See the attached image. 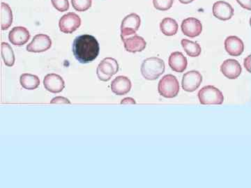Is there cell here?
I'll list each match as a JSON object with an SVG mask.
<instances>
[{
	"label": "cell",
	"instance_id": "obj_1",
	"mask_svg": "<svg viewBox=\"0 0 251 188\" xmlns=\"http://www.w3.org/2000/svg\"><path fill=\"white\" fill-rule=\"evenodd\" d=\"M100 52L98 41L94 36L83 34L77 36L73 44V52L81 64H88L97 58Z\"/></svg>",
	"mask_w": 251,
	"mask_h": 188
},
{
	"label": "cell",
	"instance_id": "obj_2",
	"mask_svg": "<svg viewBox=\"0 0 251 188\" xmlns=\"http://www.w3.org/2000/svg\"><path fill=\"white\" fill-rule=\"evenodd\" d=\"M166 65L163 59L150 57L144 60L140 68L142 75L146 80H156L164 73Z\"/></svg>",
	"mask_w": 251,
	"mask_h": 188
},
{
	"label": "cell",
	"instance_id": "obj_3",
	"mask_svg": "<svg viewBox=\"0 0 251 188\" xmlns=\"http://www.w3.org/2000/svg\"><path fill=\"white\" fill-rule=\"evenodd\" d=\"M179 81L171 74L165 75L158 82V93L164 98H175L179 94Z\"/></svg>",
	"mask_w": 251,
	"mask_h": 188
},
{
	"label": "cell",
	"instance_id": "obj_4",
	"mask_svg": "<svg viewBox=\"0 0 251 188\" xmlns=\"http://www.w3.org/2000/svg\"><path fill=\"white\" fill-rule=\"evenodd\" d=\"M198 95L200 103L202 105H221L224 101V94L214 86L202 87Z\"/></svg>",
	"mask_w": 251,
	"mask_h": 188
},
{
	"label": "cell",
	"instance_id": "obj_5",
	"mask_svg": "<svg viewBox=\"0 0 251 188\" xmlns=\"http://www.w3.org/2000/svg\"><path fill=\"white\" fill-rule=\"evenodd\" d=\"M119 71V64L116 59L106 57L103 59L97 67V74L99 80L108 82Z\"/></svg>",
	"mask_w": 251,
	"mask_h": 188
},
{
	"label": "cell",
	"instance_id": "obj_6",
	"mask_svg": "<svg viewBox=\"0 0 251 188\" xmlns=\"http://www.w3.org/2000/svg\"><path fill=\"white\" fill-rule=\"evenodd\" d=\"M81 24V19L75 13H68L59 20V29L64 34H72L76 31Z\"/></svg>",
	"mask_w": 251,
	"mask_h": 188
},
{
	"label": "cell",
	"instance_id": "obj_7",
	"mask_svg": "<svg viewBox=\"0 0 251 188\" xmlns=\"http://www.w3.org/2000/svg\"><path fill=\"white\" fill-rule=\"evenodd\" d=\"M141 19L138 14L133 13L124 18L121 24V37L133 35L139 29Z\"/></svg>",
	"mask_w": 251,
	"mask_h": 188
},
{
	"label": "cell",
	"instance_id": "obj_8",
	"mask_svg": "<svg viewBox=\"0 0 251 188\" xmlns=\"http://www.w3.org/2000/svg\"><path fill=\"white\" fill-rule=\"evenodd\" d=\"M202 82V76L197 70H191L183 75L181 85L183 90L187 92H193L198 90Z\"/></svg>",
	"mask_w": 251,
	"mask_h": 188
},
{
	"label": "cell",
	"instance_id": "obj_9",
	"mask_svg": "<svg viewBox=\"0 0 251 188\" xmlns=\"http://www.w3.org/2000/svg\"><path fill=\"white\" fill-rule=\"evenodd\" d=\"M181 31L185 36L196 38L201 35L202 31V24L200 20L196 18H186L181 23Z\"/></svg>",
	"mask_w": 251,
	"mask_h": 188
},
{
	"label": "cell",
	"instance_id": "obj_10",
	"mask_svg": "<svg viewBox=\"0 0 251 188\" xmlns=\"http://www.w3.org/2000/svg\"><path fill=\"white\" fill-rule=\"evenodd\" d=\"M212 13L214 17L220 21H229L233 17L234 8L232 5L225 1H216L213 5Z\"/></svg>",
	"mask_w": 251,
	"mask_h": 188
},
{
	"label": "cell",
	"instance_id": "obj_11",
	"mask_svg": "<svg viewBox=\"0 0 251 188\" xmlns=\"http://www.w3.org/2000/svg\"><path fill=\"white\" fill-rule=\"evenodd\" d=\"M52 46V41L49 36L46 34H37L34 36L32 41L27 45V50L30 52H46Z\"/></svg>",
	"mask_w": 251,
	"mask_h": 188
},
{
	"label": "cell",
	"instance_id": "obj_12",
	"mask_svg": "<svg viewBox=\"0 0 251 188\" xmlns=\"http://www.w3.org/2000/svg\"><path fill=\"white\" fill-rule=\"evenodd\" d=\"M221 71L229 80H235L240 76L242 68L239 62L233 59H226L221 66Z\"/></svg>",
	"mask_w": 251,
	"mask_h": 188
},
{
	"label": "cell",
	"instance_id": "obj_13",
	"mask_svg": "<svg viewBox=\"0 0 251 188\" xmlns=\"http://www.w3.org/2000/svg\"><path fill=\"white\" fill-rule=\"evenodd\" d=\"M44 86L46 90L51 93L62 92L65 87V82L60 75L57 74H48L44 79Z\"/></svg>",
	"mask_w": 251,
	"mask_h": 188
},
{
	"label": "cell",
	"instance_id": "obj_14",
	"mask_svg": "<svg viewBox=\"0 0 251 188\" xmlns=\"http://www.w3.org/2000/svg\"><path fill=\"white\" fill-rule=\"evenodd\" d=\"M122 39L127 52L136 53L146 48V41L141 36L134 34V36L128 38L122 37Z\"/></svg>",
	"mask_w": 251,
	"mask_h": 188
},
{
	"label": "cell",
	"instance_id": "obj_15",
	"mask_svg": "<svg viewBox=\"0 0 251 188\" xmlns=\"http://www.w3.org/2000/svg\"><path fill=\"white\" fill-rule=\"evenodd\" d=\"M225 49L229 55L232 57H238L244 52V42L237 36H228L225 41Z\"/></svg>",
	"mask_w": 251,
	"mask_h": 188
},
{
	"label": "cell",
	"instance_id": "obj_16",
	"mask_svg": "<svg viewBox=\"0 0 251 188\" xmlns=\"http://www.w3.org/2000/svg\"><path fill=\"white\" fill-rule=\"evenodd\" d=\"M30 38V34L27 28L15 27L10 31L9 40L13 45L21 46L27 44Z\"/></svg>",
	"mask_w": 251,
	"mask_h": 188
},
{
	"label": "cell",
	"instance_id": "obj_17",
	"mask_svg": "<svg viewBox=\"0 0 251 188\" xmlns=\"http://www.w3.org/2000/svg\"><path fill=\"white\" fill-rule=\"evenodd\" d=\"M132 84L129 79L125 76H117L112 81L111 90L117 95L128 94L131 90Z\"/></svg>",
	"mask_w": 251,
	"mask_h": 188
},
{
	"label": "cell",
	"instance_id": "obj_18",
	"mask_svg": "<svg viewBox=\"0 0 251 188\" xmlns=\"http://www.w3.org/2000/svg\"><path fill=\"white\" fill-rule=\"evenodd\" d=\"M168 64L173 71L183 72L187 68L188 61L181 52H174L169 57Z\"/></svg>",
	"mask_w": 251,
	"mask_h": 188
},
{
	"label": "cell",
	"instance_id": "obj_19",
	"mask_svg": "<svg viewBox=\"0 0 251 188\" xmlns=\"http://www.w3.org/2000/svg\"><path fill=\"white\" fill-rule=\"evenodd\" d=\"M178 28V23L173 18H164L160 23L161 32L167 36H175L177 33Z\"/></svg>",
	"mask_w": 251,
	"mask_h": 188
},
{
	"label": "cell",
	"instance_id": "obj_20",
	"mask_svg": "<svg viewBox=\"0 0 251 188\" xmlns=\"http://www.w3.org/2000/svg\"><path fill=\"white\" fill-rule=\"evenodd\" d=\"M1 27L2 30L9 29L13 23V13L10 6L6 3L1 4Z\"/></svg>",
	"mask_w": 251,
	"mask_h": 188
},
{
	"label": "cell",
	"instance_id": "obj_21",
	"mask_svg": "<svg viewBox=\"0 0 251 188\" xmlns=\"http://www.w3.org/2000/svg\"><path fill=\"white\" fill-rule=\"evenodd\" d=\"M20 82L23 88L27 90H36L40 85L39 77L32 74L24 73L20 77Z\"/></svg>",
	"mask_w": 251,
	"mask_h": 188
},
{
	"label": "cell",
	"instance_id": "obj_22",
	"mask_svg": "<svg viewBox=\"0 0 251 188\" xmlns=\"http://www.w3.org/2000/svg\"><path fill=\"white\" fill-rule=\"evenodd\" d=\"M181 44L183 49L189 57H197L201 55L202 52L201 46L197 42L184 39L181 40Z\"/></svg>",
	"mask_w": 251,
	"mask_h": 188
},
{
	"label": "cell",
	"instance_id": "obj_23",
	"mask_svg": "<svg viewBox=\"0 0 251 188\" xmlns=\"http://www.w3.org/2000/svg\"><path fill=\"white\" fill-rule=\"evenodd\" d=\"M1 57L5 65L9 67H13L15 64L14 50L9 44L4 42L1 43Z\"/></svg>",
	"mask_w": 251,
	"mask_h": 188
},
{
	"label": "cell",
	"instance_id": "obj_24",
	"mask_svg": "<svg viewBox=\"0 0 251 188\" xmlns=\"http://www.w3.org/2000/svg\"><path fill=\"white\" fill-rule=\"evenodd\" d=\"M72 3L74 9L83 12L92 6V0H72Z\"/></svg>",
	"mask_w": 251,
	"mask_h": 188
},
{
	"label": "cell",
	"instance_id": "obj_25",
	"mask_svg": "<svg viewBox=\"0 0 251 188\" xmlns=\"http://www.w3.org/2000/svg\"><path fill=\"white\" fill-rule=\"evenodd\" d=\"M175 0H153L155 9L158 11H166L171 9Z\"/></svg>",
	"mask_w": 251,
	"mask_h": 188
},
{
	"label": "cell",
	"instance_id": "obj_26",
	"mask_svg": "<svg viewBox=\"0 0 251 188\" xmlns=\"http://www.w3.org/2000/svg\"><path fill=\"white\" fill-rule=\"evenodd\" d=\"M54 9L60 12H64L69 9V2L68 0H51Z\"/></svg>",
	"mask_w": 251,
	"mask_h": 188
},
{
	"label": "cell",
	"instance_id": "obj_27",
	"mask_svg": "<svg viewBox=\"0 0 251 188\" xmlns=\"http://www.w3.org/2000/svg\"><path fill=\"white\" fill-rule=\"evenodd\" d=\"M244 9L251 11V0H236Z\"/></svg>",
	"mask_w": 251,
	"mask_h": 188
},
{
	"label": "cell",
	"instance_id": "obj_28",
	"mask_svg": "<svg viewBox=\"0 0 251 188\" xmlns=\"http://www.w3.org/2000/svg\"><path fill=\"white\" fill-rule=\"evenodd\" d=\"M51 103H64V104H71L70 100L68 98H64V97H56V98H54L52 99V101L50 102Z\"/></svg>",
	"mask_w": 251,
	"mask_h": 188
},
{
	"label": "cell",
	"instance_id": "obj_29",
	"mask_svg": "<svg viewBox=\"0 0 251 188\" xmlns=\"http://www.w3.org/2000/svg\"><path fill=\"white\" fill-rule=\"evenodd\" d=\"M244 65L249 72H251V55H249L244 59Z\"/></svg>",
	"mask_w": 251,
	"mask_h": 188
},
{
	"label": "cell",
	"instance_id": "obj_30",
	"mask_svg": "<svg viewBox=\"0 0 251 188\" xmlns=\"http://www.w3.org/2000/svg\"><path fill=\"white\" fill-rule=\"evenodd\" d=\"M122 105H133L136 104L135 99L132 98H125L121 101Z\"/></svg>",
	"mask_w": 251,
	"mask_h": 188
},
{
	"label": "cell",
	"instance_id": "obj_31",
	"mask_svg": "<svg viewBox=\"0 0 251 188\" xmlns=\"http://www.w3.org/2000/svg\"><path fill=\"white\" fill-rule=\"evenodd\" d=\"M179 1L181 3V4H190V3L193 2L195 0H179Z\"/></svg>",
	"mask_w": 251,
	"mask_h": 188
}]
</instances>
